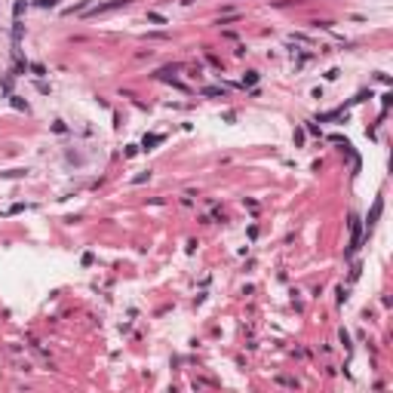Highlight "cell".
Listing matches in <instances>:
<instances>
[{"instance_id": "5b68a950", "label": "cell", "mask_w": 393, "mask_h": 393, "mask_svg": "<svg viewBox=\"0 0 393 393\" xmlns=\"http://www.w3.org/2000/svg\"><path fill=\"white\" fill-rule=\"evenodd\" d=\"M34 3H37L40 9H52V6H56V3H59V0H34Z\"/></svg>"}, {"instance_id": "3957f363", "label": "cell", "mask_w": 393, "mask_h": 393, "mask_svg": "<svg viewBox=\"0 0 393 393\" xmlns=\"http://www.w3.org/2000/svg\"><path fill=\"white\" fill-rule=\"evenodd\" d=\"M381 209H384V200H375V206H372V215H369V227L378 221V215H381Z\"/></svg>"}, {"instance_id": "8992f818", "label": "cell", "mask_w": 393, "mask_h": 393, "mask_svg": "<svg viewBox=\"0 0 393 393\" xmlns=\"http://www.w3.org/2000/svg\"><path fill=\"white\" fill-rule=\"evenodd\" d=\"M255 80H258V74H255V71H249V74H246V80H243V83H249V86H252Z\"/></svg>"}, {"instance_id": "7a4b0ae2", "label": "cell", "mask_w": 393, "mask_h": 393, "mask_svg": "<svg viewBox=\"0 0 393 393\" xmlns=\"http://www.w3.org/2000/svg\"><path fill=\"white\" fill-rule=\"evenodd\" d=\"M356 249H360V221H350V255L356 252Z\"/></svg>"}, {"instance_id": "6da1fadb", "label": "cell", "mask_w": 393, "mask_h": 393, "mask_svg": "<svg viewBox=\"0 0 393 393\" xmlns=\"http://www.w3.org/2000/svg\"><path fill=\"white\" fill-rule=\"evenodd\" d=\"M132 0H108V3H98V6H93L86 15H104V12H114V9H123V6H129Z\"/></svg>"}, {"instance_id": "277c9868", "label": "cell", "mask_w": 393, "mask_h": 393, "mask_svg": "<svg viewBox=\"0 0 393 393\" xmlns=\"http://www.w3.org/2000/svg\"><path fill=\"white\" fill-rule=\"evenodd\" d=\"M160 141H163V135H148L145 141H141V148H145V151H154V145H160Z\"/></svg>"}]
</instances>
